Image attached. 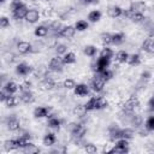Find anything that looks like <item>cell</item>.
Masks as SVG:
<instances>
[{"label":"cell","mask_w":154,"mask_h":154,"mask_svg":"<svg viewBox=\"0 0 154 154\" xmlns=\"http://www.w3.org/2000/svg\"><path fill=\"white\" fill-rule=\"evenodd\" d=\"M40 18H41V14L36 8H29V11H28V13L25 16V20L28 23H30V24L37 23L40 20Z\"/></svg>","instance_id":"5bb4252c"},{"label":"cell","mask_w":154,"mask_h":154,"mask_svg":"<svg viewBox=\"0 0 154 154\" xmlns=\"http://www.w3.org/2000/svg\"><path fill=\"white\" fill-rule=\"evenodd\" d=\"M54 49H55V53H57L58 55H64L65 53L69 52V51H67V46L64 45V43H58Z\"/></svg>","instance_id":"7bdbcfd3"},{"label":"cell","mask_w":154,"mask_h":154,"mask_svg":"<svg viewBox=\"0 0 154 154\" xmlns=\"http://www.w3.org/2000/svg\"><path fill=\"white\" fill-rule=\"evenodd\" d=\"M75 28H76L77 31H84V30H87V29L89 28V24H88L87 20L79 19V20H77V22L75 23Z\"/></svg>","instance_id":"ab89813d"},{"label":"cell","mask_w":154,"mask_h":154,"mask_svg":"<svg viewBox=\"0 0 154 154\" xmlns=\"http://www.w3.org/2000/svg\"><path fill=\"white\" fill-rule=\"evenodd\" d=\"M55 87H57L55 81H54L53 78H51V77H47V76L38 83V88H40L41 90H43V91L52 90V89H54Z\"/></svg>","instance_id":"9c48e42d"},{"label":"cell","mask_w":154,"mask_h":154,"mask_svg":"<svg viewBox=\"0 0 154 154\" xmlns=\"http://www.w3.org/2000/svg\"><path fill=\"white\" fill-rule=\"evenodd\" d=\"M34 1H38V0H34Z\"/></svg>","instance_id":"680465c9"},{"label":"cell","mask_w":154,"mask_h":154,"mask_svg":"<svg viewBox=\"0 0 154 154\" xmlns=\"http://www.w3.org/2000/svg\"><path fill=\"white\" fill-rule=\"evenodd\" d=\"M4 148H5V150H7V152L19 149V147H18V142H17V138L7 140V141L4 143Z\"/></svg>","instance_id":"f546056e"},{"label":"cell","mask_w":154,"mask_h":154,"mask_svg":"<svg viewBox=\"0 0 154 154\" xmlns=\"http://www.w3.org/2000/svg\"><path fill=\"white\" fill-rule=\"evenodd\" d=\"M73 113H75V114H77V116H79V117H82V116H85L87 109H85L84 105H78L77 107H75Z\"/></svg>","instance_id":"7dc6e473"},{"label":"cell","mask_w":154,"mask_h":154,"mask_svg":"<svg viewBox=\"0 0 154 154\" xmlns=\"http://www.w3.org/2000/svg\"><path fill=\"white\" fill-rule=\"evenodd\" d=\"M126 64L130 65V66H137V65H140L141 64V55L137 54V53L129 54L128 60H126Z\"/></svg>","instance_id":"d4e9b609"},{"label":"cell","mask_w":154,"mask_h":154,"mask_svg":"<svg viewBox=\"0 0 154 154\" xmlns=\"http://www.w3.org/2000/svg\"><path fill=\"white\" fill-rule=\"evenodd\" d=\"M141 77H142V79H149L152 77V73L149 71H144V72H142Z\"/></svg>","instance_id":"11a10c76"},{"label":"cell","mask_w":154,"mask_h":154,"mask_svg":"<svg viewBox=\"0 0 154 154\" xmlns=\"http://www.w3.org/2000/svg\"><path fill=\"white\" fill-rule=\"evenodd\" d=\"M100 75H101V77L106 81V82H108L109 79H112L113 78V71L108 67V69H106V70H103V71H101V72H99Z\"/></svg>","instance_id":"ee69618b"},{"label":"cell","mask_w":154,"mask_h":154,"mask_svg":"<svg viewBox=\"0 0 154 154\" xmlns=\"http://www.w3.org/2000/svg\"><path fill=\"white\" fill-rule=\"evenodd\" d=\"M135 137V131L131 129V128H125V129H122V138H125V140H131Z\"/></svg>","instance_id":"f35d334b"},{"label":"cell","mask_w":154,"mask_h":154,"mask_svg":"<svg viewBox=\"0 0 154 154\" xmlns=\"http://www.w3.org/2000/svg\"><path fill=\"white\" fill-rule=\"evenodd\" d=\"M142 51L148 54H154V38L148 37L142 42Z\"/></svg>","instance_id":"ffe728a7"},{"label":"cell","mask_w":154,"mask_h":154,"mask_svg":"<svg viewBox=\"0 0 154 154\" xmlns=\"http://www.w3.org/2000/svg\"><path fill=\"white\" fill-rule=\"evenodd\" d=\"M129 8L137 13H144L147 10V5L144 1H134V2H131Z\"/></svg>","instance_id":"d6986e66"},{"label":"cell","mask_w":154,"mask_h":154,"mask_svg":"<svg viewBox=\"0 0 154 154\" xmlns=\"http://www.w3.org/2000/svg\"><path fill=\"white\" fill-rule=\"evenodd\" d=\"M130 123L135 128H140L142 125V117L138 114H131L130 116Z\"/></svg>","instance_id":"60d3db41"},{"label":"cell","mask_w":154,"mask_h":154,"mask_svg":"<svg viewBox=\"0 0 154 154\" xmlns=\"http://www.w3.org/2000/svg\"><path fill=\"white\" fill-rule=\"evenodd\" d=\"M129 140H125V138H119L114 142V146L113 148L106 150L108 153H120V154H124V153H128L129 152Z\"/></svg>","instance_id":"6da1fadb"},{"label":"cell","mask_w":154,"mask_h":154,"mask_svg":"<svg viewBox=\"0 0 154 154\" xmlns=\"http://www.w3.org/2000/svg\"><path fill=\"white\" fill-rule=\"evenodd\" d=\"M89 90H90V85L85 84V83H78L76 84L75 89H73V93L76 96H87L89 94Z\"/></svg>","instance_id":"9a60e30c"},{"label":"cell","mask_w":154,"mask_h":154,"mask_svg":"<svg viewBox=\"0 0 154 154\" xmlns=\"http://www.w3.org/2000/svg\"><path fill=\"white\" fill-rule=\"evenodd\" d=\"M84 150H85L88 154H95V153L97 152V147H96L95 144H93V143H87V144L84 146Z\"/></svg>","instance_id":"c3c4849f"},{"label":"cell","mask_w":154,"mask_h":154,"mask_svg":"<svg viewBox=\"0 0 154 154\" xmlns=\"http://www.w3.org/2000/svg\"><path fill=\"white\" fill-rule=\"evenodd\" d=\"M22 4H24L22 0H12V1H11V10H12V8H16V7H18V6H20Z\"/></svg>","instance_id":"f5cc1de1"},{"label":"cell","mask_w":154,"mask_h":154,"mask_svg":"<svg viewBox=\"0 0 154 154\" xmlns=\"http://www.w3.org/2000/svg\"><path fill=\"white\" fill-rule=\"evenodd\" d=\"M8 95H10V94H8L5 89H2V90H1V93H0V100H1L2 102H5V100L7 99V96H8Z\"/></svg>","instance_id":"db71d44e"},{"label":"cell","mask_w":154,"mask_h":154,"mask_svg":"<svg viewBox=\"0 0 154 154\" xmlns=\"http://www.w3.org/2000/svg\"><path fill=\"white\" fill-rule=\"evenodd\" d=\"M5 123H6V126H7V129H8L10 131H17V130H19V128H20V122L18 120V118H17L14 114L7 117V118L5 119Z\"/></svg>","instance_id":"30bf717a"},{"label":"cell","mask_w":154,"mask_h":154,"mask_svg":"<svg viewBox=\"0 0 154 154\" xmlns=\"http://www.w3.org/2000/svg\"><path fill=\"white\" fill-rule=\"evenodd\" d=\"M123 11L124 10L120 6H118V5H111L107 8V14H108V17L116 19V18H119V17L123 16Z\"/></svg>","instance_id":"2e32d148"},{"label":"cell","mask_w":154,"mask_h":154,"mask_svg":"<svg viewBox=\"0 0 154 154\" xmlns=\"http://www.w3.org/2000/svg\"><path fill=\"white\" fill-rule=\"evenodd\" d=\"M83 53H84L87 57L93 58V57L96 55V53H97V48H96L94 45H87V46L83 48Z\"/></svg>","instance_id":"d6a6232c"},{"label":"cell","mask_w":154,"mask_h":154,"mask_svg":"<svg viewBox=\"0 0 154 154\" xmlns=\"http://www.w3.org/2000/svg\"><path fill=\"white\" fill-rule=\"evenodd\" d=\"M109 65H111V60H109V59L99 57V58L91 64V70H93L94 73H96V72H101V71L108 69Z\"/></svg>","instance_id":"3957f363"},{"label":"cell","mask_w":154,"mask_h":154,"mask_svg":"<svg viewBox=\"0 0 154 154\" xmlns=\"http://www.w3.org/2000/svg\"><path fill=\"white\" fill-rule=\"evenodd\" d=\"M100 42L103 45V46H108V45H112V34L109 32H102L100 34Z\"/></svg>","instance_id":"e575fe53"},{"label":"cell","mask_w":154,"mask_h":154,"mask_svg":"<svg viewBox=\"0 0 154 154\" xmlns=\"http://www.w3.org/2000/svg\"><path fill=\"white\" fill-rule=\"evenodd\" d=\"M32 72V67L30 65H28L26 63H19L17 66H16V73L20 77H25V76H29L30 73Z\"/></svg>","instance_id":"7c38bea8"},{"label":"cell","mask_w":154,"mask_h":154,"mask_svg":"<svg viewBox=\"0 0 154 154\" xmlns=\"http://www.w3.org/2000/svg\"><path fill=\"white\" fill-rule=\"evenodd\" d=\"M7 26H10V19L4 16V17L0 18V28L1 29H6Z\"/></svg>","instance_id":"f907efd6"},{"label":"cell","mask_w":154,"mask_h":154,"mask_svg":"<svg viewBox=\"0 0 154 154\" xmlns=\"http://www.w3.org/2000/svg\"><path fill=\"white\" fill-rule=\"evenodd\" d=\"M144 128L148 131H154V116H150L147 118V120L144 123Z\"/></svg>","instance_id":"bcb514c9"},{"label":"cell","mask_w":154,"mask_h":154,"mask_svg":"<svg viewBox=\"0 0 154 154\" xmlns=\"http://www.w3.org/2000/svg\"><path fill=\"white\" fill-rule=\"evenodd\" d=\"M49 108L48 107H43V106H38L34 109V117L35 118H45L49 116Z\"/></svg>","instance_id":"7402d4cb"},{"label":"cell","mask_w":154,"mask_h":154,"mask_svg":"<svg viewBox=\"0 0 154 154\" xmlns=\"http://www.w3.org/2000/svg\"><path fill=\"white\" fill-rule=\"evenodd\" d=\"M17 49L20 54H28L32 52V45L28 41H19L17 43Z\"/></svg>","instance_id":"ac0fdd59"},{"label":"cell","mask_w":154,"mask_h":154,"mask_svg":"<svg viewBox=\"0 0 154 154\" xmlns=\"http://www.w3.org/2000/svg\"><path fill=\"white\" fill-rule=\"evenodd\" d=\"M29 8L25 4H22L20 6L16 7V8H12V16L16 20H20V19H25V16L28 13Z\"/></svg>","instance_id":"52a82bcc"},{"label":"cell","mask_w":154,"mask_h":154,"mask_svg":"<svg viewBox=\"0 0 154 154\" xmlns=\"http://www.w3.org/2000/svg\"><path fill=\"white\" fill-rule=\"evenodd\" d=\"M64 66H65V64L63 61V57H60V55L53 57L48 63V69L53 72H61Z\"/></svg>","instance_id":"5b68a950"},{"label":"cell","mask_w":154,"mask_h":154,"mask_svg":"<svg viewBox=\"0 0 154 154\" xmlns=\"http://www.w3.org/2000/svg\"><path fill=\"white\" fill-rule=\"evenodd\" d=\"M105 85H106V81L101 77V75H100L99 72L94 73L93 78H91V81H90V88H91L95 93H101V91L103 90Z\"/></svg>","instance_id":"7a4b0ae2"},{"label":"cell","mask_w":154,"mask_h":154,"mask_svg":"<svg viewBox=\"0 0 154 154\" xmlns=\"http://www.w3.org/2000/svg\"><path fill=\"white\" fill-rule=\"evenodd\" d=\"M140 106V101L136 96H130L123 105V112L125 114H132V112L135 111V108H137Z\"/></svg>","instance_id":"277c9868"},{"label":"cell","mask_w":154,"mask_h":154,"mask_svg":"<svg viewBox=\"0 0 154 154\" xmlns=\"http://www.w3.org/2000/svg\"><path fill=\"white\" fill-rule=\"evenodd\" d=\"M101 16H102L101 11H99V10H93V11H90V12L88 13V20H89L90 23H96V22H99V20L101 19Z\"/></svg>","instance_id":"4dcf8cb0"},{"label":"cell","mask_w":154,"mask_h":154,"mask_svg":"<svg viewBox=\"0 0 154 154\" xmlns=\"http://www.w3.org/2000/svg\"><path fill=\"white\" fill-rule=\"evenodd\" d=\"M31 89V82L30 81H24L23 83L19 84V90L23 91V90H30Z\"/></svg>","instance_id":"681fc988"},{"label":"cell","mask_w":154,"mask_h":154,"mask_svg":"<svg viewBox=\"0 0 154 154\" xmlns=\"http://www.w3.org/2000/svg\"><path fill=\"white\" fill-rule=\"evenodd\" d=\"M32 45V43H31ZM42 47H43V45H42V42H36V43H34L32 45V52L34 53H37V52H40L41 49H42Z\"/></svg>","instance_id":"816d5d0a"},{"label":"cell","mask_w":154,"mask_h":154,"mask_svg":"<svg viewBox=\"0 0 154 154\" xmlns=\"http://www.w3.org/2000/svg\"><path fill=\"white\" fill-rule=\"evenodd\" d=\"M76 60H77V58H76V54L73 52H67L63 55V61L65 65H72L76 63Z\"/></svg>","instance_id":"f1b7e54d"},{"label":"cell","mask_w":154,"mask_h":154,"mask_svg":"<svg viewBox=\"0 0 154 154\" xmlns=\"http://www.w3.org/2000/svg\"><path fill=\"white\" fill-rule=\"evenodd\" d=\"M0 1H1V2H5V1H6V0H0Z\"/></svg>","instance_id":"6f0895ef"},{"label":"cell","mask_w":154,"mask_h":154,"mask_svg":"<svg viewBox=\"0 0 154 154\" xmlns=\"http://www.w3.org/2000/svg\"><path fill=\"white\" fill-rule=\"evenodd\" d=\"M123 16H124L125 18L130 19V20L134 22V23H142V22H144V19H146L144 13H137V12L131 11L130 8L124 10V11H123Z\"/></svg>","instance_id":"8992f818"},{"label":"cell","mask_w":154,"mask_h":154,"mask_svg":"<svg viewBox=\"0 0 154 154\" xmlns=\"http://www.w3.org/2000/svg\"><path fill=\"white\" fill-rule=\"evenodd\" d=\"M42 142H43V144H45L46 147H51V146L55 144V142H57V136H55V134H53V132L46 134L45 137H43V140H42Z\"/></svg>","instance_id":"4316f807"},{"label":"cell","mask_w":154,"mask_h":154,"mask_svg":"<svg viewBox=\"0 0 154 154\" xmlns=\"http://www.w3.org/2000/svg\"><path fill=\"white\" fill-rule=\"evenodd\" d=\"M64 26H63V24H61V22H59V20H53L52 23H51V25H49V30H52V31H54L55 32V35L58 36V34H59V31L63 29Z\"/></svg>","instance_id":"b9f144b4"},{"label":"cell","mask_w":154,"mask_h":154,"mask_svg":"<svg viewBox=\"0 0 154 154\" xmlns=\"http://www.w3.org/2000/svg\"><path fill=\"white\" fill-rule=\"evenodd\" d=\"M48 31H49V28L41 24V25H37L34 30V35L36 37H46L48 35Z\"/></svg>","instance_id":"603a6c76"},{"label":"cell","mask_w":154,"mask_h":154,"mask_svg":"<svg viewBox=\"0 0 154 154\" xmlns=\"http://www.w3.org/2000/svg\"><path fill=\"white\" fill-rule=\"evenodd\" d=\"M19 97H20V101H22L23 103H26V105L32 103V102L35 101V95H34V93L31 91V89H30V90H23V91H20Z\"/></svg>","instance_id":"e0dca14e"},{"label":"cell","mask_w":154,"mask_h":154,"mask_svg":"<svg viewBox=\"0 0 154 154\" xmlns=\"http://www.w3.org/2000/svg\"><path fill=\"white\" fill-rule=\"evenodd\" d=\"M76 31H77V30H76L75 25H65V26L59 31L58 36H59V37H64V38H71V37L75 36Z\"/></svg>","instance_id":"4fadbf2b"},{"label":"cell","mask_w":154,"mask_h":154,"mask_svg":"<svg viewBox=\"0 0 154 154\" xmlns=\"http://www.w3.org/2000/svg\"><path fill=\"white\" fill-rule=\"evenodd\" d=\"M124 41H125V34H124L123 31H118V32L112 34V45L119 46V45H122Z\"/></svg>","instance_id":"484cf974"},{"label":"cell","mask_w":154,"mask_h":154,"mask_svg":"<svg viewBox=\"0 0 154 154\" xmlns=\"http://www.w3.org/2000/svg\"><path fill=\"white\" fill-rule=\"evenodd\" d=\"M113 55H114V52H113L108 46H105V47L101 49V52H100V57L106 58V59H109V60L113 58Z\"/></svg>","instance_id":"8d00e7d4"},{"label":"cell","mask_w":154,"mask_h":154,"mask_svg":"<svg viewBox=\"0 0 154 154\" xmlns=\"http://www.w3.org/2000/svg\"><path fill=\"white\" fill-rule=\"evenodd\" d=\"M108 106V101L103 96H96V111L97 109H103Z\"/></svg>","instance_id":"74e56055"},{"label":"cell","mask_w":154,"mask_h":154,"mask_svg":"<svg viewBox=\"0 0 154 154\" xmlns=\"http://www.w3.org/2000/svg\"><path fill=\"white\" fill-rule=\"evenodd\" d=\"M63 87L65 88V89H75V87H76V82H75V79H72V78H66L64 82H63Z\"/></svg>","instance_id":"f6af8a7d"},{"label":"cell","mask_w":154,"mask_h":154,"mask_svg":"<svg viewBox=\"0 0 154 154\" xmlns=\"http://www.w3.org/2000/svg\"><path fill=\"white\" fill-rule=\"evenodd\" d=\"M128 57H129V53H128V52H125V51H119V52H117V54H116V61L119 63V64H126Z\"/></svg>","instance_id":"836d02e7"},{"label":"cell","mask_w":154,"mask_h":154,"mask_svg":"<svg viewBox=\"0 0 154 154\" xmlns=\"http://www.w3.org/2000/svg\"><path fill=\"white\" fill-rule=\"evenodd\" d=\"M70 134L72 135V137L75 138V141H79V140H82V138L84 137V135L87 134V128H85V125H83V124H81V123H77L76 126H75V129H73Z\"/></svg>","instance_id":"ba28073f"},{"label":"cell","mask_w":154,"mask_h":154,"mask_svg":"<svg viewBox=\"0 0 154 154\" xmlns=\"http://www.w3.org/2000/svg\"><path fill=\"white\" fill-rule=\"evenodd\" d=\"M22 150H23L24 153H26V154H36V153H40V148H38L36 144L31 143V142H29Z\"/></svg>","instance_id":"1f68e13d"},{"label":"cell","mask_w":154,"mask_h":154,"mask_svg":"<svg viewBox=\"0 0 154 154\" xmlns=\"http://www.w3.org/2000/svg\"><path fill=\"white\" fill-rule=\"evenodd\" d=\"M19 101H20V97L19 96H17L14 94H10L7 96V99L5 100V103H6L7 107H16L19 103Z\"/></svg>","instance_id":"83f0119b"},{"label":"cell","mask_w":154,"mask_h":154,"mask_svg":"<svg viewBox=\"0 0 154 154\" xmlns=\"http://www.w3.org/2000/svg\"><path fill=\"white\" fill-rule=\"evenodd\" d=\"M108 137L112 142H116L117 140L122 138V129L117 124H111V126L108 128Z\"/></svg>","instance_id":"8fae6325"},{"label":"cell","mask_w":154,"mask_h":154,"mask_svg":"<svg viewBox=\"0 0 154 154\" xmlns=\"http://www.w3.org/2000/svg\"><path fill=\"white\" fill-rule=\"evenodd\" d=\"M84 107H85L87 112L95 111V109H96V96H91V97L84 103Z\"/></svg>","instance_id":"d590c367"},{"label":"cell","mask_w":154,"mask_h":154,"mask_svg":"<svg viewBox=\"0 0 154 154\" xmlns=\"http://www.w3.org/2000/svg\"><path fill=\"white\" fill-rule=\"evenodd\" d=\"M2 89H5L8 94H16L18 91V89H19V85L16 82H13V81H8V82H6L4 84Z\"/></svg>","instance_id":"cb8c5ba5"},{"label":"cell","mask_w":154,"mask_h":154,"mask_svg":"<svg viewBox=\"0 0 154 154\" xmlns=\"http://www.w3.org/2000/svg\"><path fill=\"white\" fill-rule=\"evenodd\" d=\"M47 118H48V119H47V125H48V128H52V129H59V128H60V125H61V123H63L61 119H59L58 117H55V116H53V114H49Z\"/></svg>","instance_id":"44dd1931"},{"label":"cell","mask_w":154,"mask_h":154,"mask_svg":"<svg viewBox=\"0 0 154 154\" xmlns=\"http://www.w3.org/2000/svg\"><path fill=\"white\" fill-rule=\"evenodd\" d=\"M97 1V0H96ZM81 2H83V4H94L95 2V0H81Z\"/></svg>","instance_id":"9f6ffc18"}]
</instances>
